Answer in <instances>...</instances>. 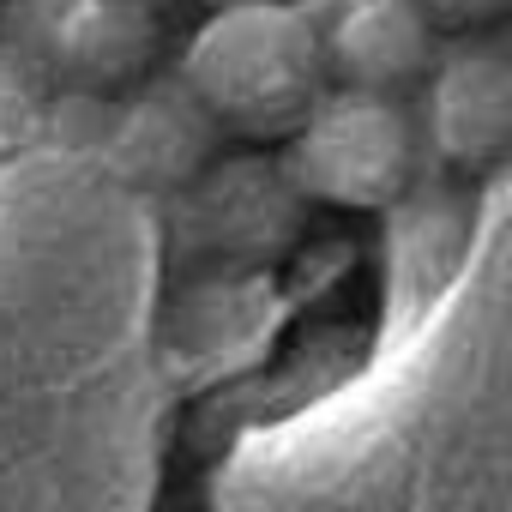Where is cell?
I'll return each mask as SVG.
<instances>
[{
  "label": "cell",
  "mask_w": 512,
  "mask_h": 512,
  "mask_svg": "<svg viewBox=\"0 0 512 512\" xmlns=\"http://www.w3.org/2000/svg\"><path fill=\"white\" fill-rule=\"evenodd\" d=\"M0 13H7V0H0Z\"/></svg>",
  "instance_id": "52a82bcc"
},
{
  "label": "cell",
  "mask_w": 512,
  "mask_h": 512,
  "mask_svg": "<svg viewBox=\"0 0 512 512\" xmlns=\"http://www.w3.org/2000/svg\"><path fill=\"white\" fill-rule=\"evenodd\" d=\"M7 43L61 85L133 91L163 55V0H7Z\"/></svg>",
  "instance_id": "3957f363"
},
{
  "label": "cell",
  "mask_w": 512,
  "mask_h": 512,
  "mask_svg": "<svg viewBox=\"0 0 512 512\" xmlns=\"http://www.w3.org/2000/svg\"><path fill=\"white\" fill-rule=\"evenodd\" d=\"M440 31H488L500 19H512V0H422Z\"/></svg>",
  "instance_id": "8992f818"
},
{
  "label": "cell",
  "mask_w": 512,
  "mask_h": 512,
  "mask_svg": "<svg viewBox=\"0 0 512 512\" xmlns=\"http://www.w3.org/2000/svg\"><path fill=\"white\" fill-rule=\"evenodd\" d=\"M422 145L434 163L476 175L512 151V43L458 31L422 73Z\"/></svg>",
  "instance_id": "277c9868"
},
{
  "label": "cell",
  "mask_w": 512,
  "mask_h": 512,
  "mask_svg": "<svg viewBox=\"0 0 512 512\" xmlns=\"http://www.w3.org/2000/svg\"><path fill=\"white\" fill-rule=\"evenodd\" d=\"M440 49V25L422 0H338L326 19V61L344 85L404 91L428 73Z\"/></svg>",
  "instance_id": "5b68a950"
},
{
  "label": "cell",
  "mask_w": 512,
  "mask_h": 512,
  "mask_svg": "<svg viewBox=\"0 0 512 512\" xmlns=\"http://www.w3.org/2000/svg\"><path fill=\"white\" fill-rule=\"evenodd\" d=\"M422 121L404 91L332 79L284 139V181L332 211H392L416 193Z\"/></svg>",
  "instance_id": "7a4b0ae2"
},
{
  "label": "cell",
  "mask_w": 512,
  "mask_h": 512,
  "mask_svg": "<svg viewBox=\"0 0 512 512\" xmlns=\"http://www.w3.org/2000/svg\"><path fill=\"white\" fill-rule=\"evenodd\" d=\"M181 85L235 139H290L332 85L326 25L296 0H229L181 49Z\"/></svg>",
  "instance_id": "6da1fadb"
}]
</instances>
